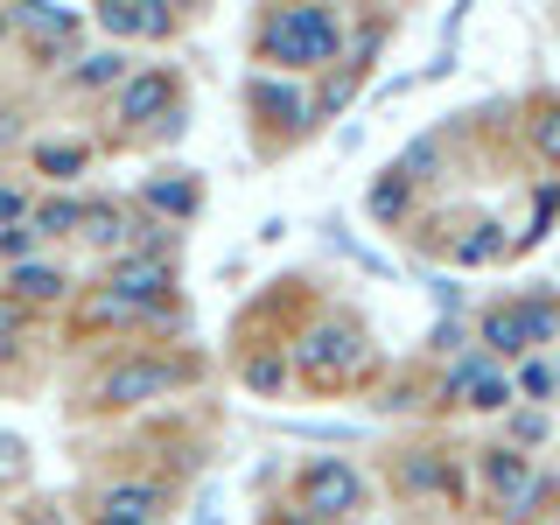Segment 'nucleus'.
I'll return each mask as SVG.
<instances>
[{
	"instance_id": "1",
	"label": "nucleus",
	"mask_w": 560,
	"mask_h": 525,
	"mask_svg": "<svg viewBox=\"0 0 560 525\" xmlns=\"http://www.w3.org/2000/svg\"><path fill=\"white\" fill-rule=\"evenodd\" d=\"M343 49V22L329 8H280L267 22V57L273 63H329Z\"/></svg>"
},
{
	"instance_id": "2",
	"label": "nucleus",
	"mask_w": 560,
	"mask_h": 525,
	"mask_svg": "<svg viewBox=\"0 0 560 525\" xmlns=\"http://www.w3.org/2000/svg\"><path fill=\"white\" fill-rule=\"evenodd\" d=\"M168 385H175V364L127 358V364H113V372L98 378V407H140V399H162Z\"/></svg>"
},
{
	"instance_id": "3",
	"label": "nucleus",
	"mask_w": 560,
	"mask_h": 525,
	"mask_svg": "<svg viewBox=\"0 0 560 525\" xmlns=\"http://www.w3.org/2000/svg\"><path fill=\"white\" fill-rule=\"evenodd\" d=\"M350 364H358V329H350V323H315L308 337H302V372H308L315 385L343 378Z\"/></svg>"
},
{
	"instance_id": "4",
	"label": "nucleus",
	"mask_w": 560,
	"mask_h": 525,
	"mask_svg": "<svg viewBox=\"0 0 560 525\" xmlns=\"http://www.w3.org/2000/svg\"><path fill=\"white\" fill-rule=\"evenodd\" d=\"M358 498H364V483H358V469H350V463H315L308 477H302V504H308V512H323V518L358 512Z\"/></svg>"
},
{
	"instance_id": "5",
	"label": "nucleus",
	"mask_w": 560,
	"mask_h": 525,
	"mask_svg": "<svg viewBox=\"0 0 560 525\" xmlns=\"http://www.w3.org/2000/svg\"><path fill=\"white\" fill-rule=\"evenodd\" d=\"M105 294L113 302H127V308H148V302H162L168 294V259H119L113 267V280H105Z\"/></svg>"
},
{
	"instance_id": "6",
	"label": "nucleus",
	"mask_w": 560,
	"mask_h": 525,
	"mask_svg": "<svg viewBox=\"0 0 560 525\" xmlns=\"http://www.w3.org/2000/svg\"><path fill=\"white\" fill-rule=\"evenodd\" d=\"M483 477H490V490L504 498V512H525V504L539 498V483H533V463H525L518 448H490V455H483Z\"/></svg>"
},
{
	"instance_id": "7",
	"label": "nucleus",
	"mask_w": 560,
	"mask_h": 525,
	"mask_svg": "<svg viewBox=\"0 0 560 525\" xmlns=\"http://www.w3.org/2000/svg\"><path fill=\"white\" fill-rule=\"evenodd\" d=\"M98 22L105 35H168V8L162 0H105Z\"/></svg>"
},
{
	"instance_id": "8",
	"label": "nucleus",
	"mask_w": 560,
	"mask_h": 525,
	"mask_svg": "<svg viewBox=\"0 0 560 525\" xmlns=\"http://www.w3.org/2000/svg\"><path fill=\"white\" fill-rule=\"evenodd\" d=\"M168 98H175V78H168V70H140V78L119 84V119H133V127H140V119H154Z\"/></svg>"
},
{
	"instance_id": "9",
	"label": "nucleus",
	"mask_w": 560,
	"mask_h": 525,
	"mask_svg": "<svg viewBox=\"0 0 560 525\" xmlns=\"http://www.w3.org/2000/svg\"><path fill=\"white\" fill-rule=\"evenodd\" d=\"M98 512H105V518L154 525V518L168 512V504H162V490H154V483H113V490H105V504H98Z\"/></svg>"
},
{
	"instance_id": "10",
	"label": "nucleus",
	"mask_w": 560,
	"mask_h": 525,
	"mask_svg": "<svg viewBox=\"0 0 560 525\" xmlns=\"http://www.w3.org/2000/svg\"><path fill=\"white\" fill-rule=\"evenodd\" d=\"M399 483H407V490H442V498H448V490H455V469L434 448H413L407 463H399Z\"/></svg>"
},
{
	"instance_id": "11",
	"label": "nucleus",
	"mask_w": 560,
	"mask_h": 525,
	"mask_svg": "<svg viewBox=\"0 0 560 525\" xmlns=\"http://www.w3.org/2000/svg\"><path fill=\"white\" fill-rule=\"evenodd\" d=\"M483 343H490V350H504V358H518V350H525V315H518V302L483 315Z\"/></svg>"
},
{
	"instance_id": "12",
	"label": "nucleus",
	"mask_w": 560,
	"mask_h": 525,
	"mask_svg": "<svg viewBox=\"0 0 560 525\" xmlns=\"http://www.w3.org/2000/svg\"><path fill=\"white\" fill-rule=\"evenodd\" d=\"M148 203L168 210V218H189V210H197V183H183V175H168V183H148Z\"/></svg>"
},
{
	"instance_id": "13",
	"label": "nucleus",
	"mask_w": 560,
	"mask_h": 525,
	"mask_svg": "<svg viewBox=\"0 0 560 525\" xmlns=\"http://www.w3.org/2000/svg\"><path fill=\"white\" fill-rule=\"evenodd\" d=\"M253 98H259V113H280L288 127H302V119H308V105L294 98L288 84H273V78H267V84H253Z\"/></svg>"
},
{
	"instance_id": "14",
	"label": "nucleus",
	"mask_w": 560,
	"mask_h": 525,
	"mask_svg": "<svg viewBox=\"0 0 560 525\" xmlns=\"http://www.w3.org/2000/svg\"><path fill=\"white\" fill-rule=\"evenodd\" d=\"M14 294H28V302H49V294H63V273L57 267H14Z\"/></svg>"
},
{
	"instance_id": "15",
	"label": "nucleus",
	"mask_w": 560,
	"mask_h": 525,
	"mask_svg": "<svg viewBox=\"0 0 560 525\" xmlns=\"http://www.w3.org/2000/svg\"><path fill=\"white\" fill-rule=\"evenodd\" d=\"M78 210H84V203H63V197H57V203H43V210H35V218H28V232H35V238L78 232Z\"/></svg>"
},
{
	"instance_id": "16",
	"label": "nucleus",
	"mask_w": 560,
	"mask_h": 525,
	"mask_svg": "<svg viewBox=\"0 0 560 525\" xmlns=\"http://www.w3.org/2000/svg\"><path fill=\"white\" fill-rule=\"evenodd\" d=\"M518 315H525V343H553L560 337V308L553 302H518Z\"/></svg>"
},
{
	"instance_id": "17",
	"label": "nucleus",
	"mask_w": 560,
	"mask_h": 525,
	"mask_svg": "<svg viewBox=\"0 0 560 525\" xmlns=\"http://www.w3.org/2000/svg\"><path fill=\"white\" fill-rule=\"evenodd\" d=\"M469 407H483V413L512 407V378H498V372H477V378H469Z\"/></svg>"
},
{
	"instance_id": "18",
	"label": "nucleus",
	"mask_w": 560,
	"mask_h": 525,
	"mask_svg": "<svg viewBox=\"0 0 560 525\" xmlns=\"http://www.w3.org/2000/svg\"><path fill=\"white\" fill-rule=\"evenodd\" d=\"M78 232L92 238V245H113L127 224H119V210H105V203H92V210H78Z\"/></svg>"
},
{
	"instance_id": "19",
	"label": "nucleus",
	"mask_w": 560,
	"mask_h": 525,
	"mask_svg": "<svg viewBox=\"0 0 560 525\" xmlns=\"http://www.w3.org/2000/svg\"><path fill=\"white\" fill-rule=\"evenodd\" d=\"M35 162H43L49 175H78V168H84V148H78V140H63V148H57V140H49V148L35 154Z\"/></svg>"
},
{
	"instance_id": "20",
	"label": "nucleus",
	"mask_w": 560,
	"mask_h": 525,
	"mask_svg": "<svg viewBox=\"0 0 560 525\" xmlns=\"http://www.w3.org/2000/svg\"><path fill=\"white\" fill-rule=\"evenodd\" d=\"M498 245H504L498 224H477V232L463 238V267H483V259H498Z\"/></svg>"
},
{
	"instance_id": "21",
	"label": "nucleus",
	"mask_w": 560,
	"mask_h": 525,
	"mask_svg": "<svg viewBox=\"0 0 560 525\" xmlns=\"http://www.w3.org/2000/svg\"><path fill=\"white\" fill-rule=\"evenodd\" d=\"M280 378H288L280 358H253V364H245V385H253V393H280Z\"/></svg>"
},
{
	"instance_id": "22",
	"label": "nucleus",
	"mask_w": 560,
	"mask_h": 525,
	"mask_svg": "<svg viewBox=\"0 0 560 525\" xmlns=\"http://www.w3.org/2000/svg\"><path fill=\"white\" fill-rule=\"evenodd\" d=\"M22 22H28V28H43V35H49V28L70 35V14H63V8H49V0H28V8H22Z\"/></svg>"
},
{
	"instance_id": "23",
	"label": "nucleus",
	"mask_w": 560,
	"mask_h": 525,
	"mask_svg": "<svg viewBox=\"0 0 560 525\" xmlns=\"http://www.w3.org/2000/svg\"><path fill=\"white\" fill-rule=\"evenodd\" d=\"M127 78V57H92V63H78V84H119Z\"/></svg>"
},
{
	"instance_id": "24",
	"label": "nucleus",
	"mask_w": 560,
	"mask_h": 525,
	"mask_svg": "<svg viewBox=\"0 0 560 525\" xmlns=\"http://www.w3.org/2000/svg\"><path fill=\"white\" fill-rule=\"evenodd\" d=\"M399 203H407V183H399V175H393V168H385V183L372 189V218H393V210H399Z\"/></svg>"
},
{
	"instance_id": "25",
	"label": "nucleus",
	"mask_w": 560,
	"mask_h": 525,
	"mask_svg": "<svg viewBox=\"0 0 560 525\" xmlns=\"http://www.w3.org/2000/svg\"><path fill=\"white\" fill-rule=\"evenodd\" d=\"M553 210H560V189H539V203H533V232H525V238H547Z\"/></svg>"
},
{
	"instance_id": "26",
	"label": "nucleus",
	"mask_w": 560,
	"mask_h": 525,
	"mask_svg": "<svg viewBox=\"0 0 560 525\" xmlns=\"http://www.w3.org/2000/svg\"><path fill=\"white\" fill-rule=\"evenodd\" d=\"M533 140H539V154H547V162H560V113H547L533 127Z\"/></svg>"
},
{
	"instance_id": "27",
	"label": "nucleus",
	"mask_w": 560,
	"mask_h": 525,
	"mask_svg": "<svg viewBox=\"0 0 560 525\" xmlns=\"http://www.w3.org/2000/svg\"><path fill=\"white\" fill-rule=\"evenodd\" d=\"M28 245H35V232H28V224H8V232H0V253H8V259H22Z\"/></svg>"
},
{
	"instance_id": "28",
	"label": "nucleus",
	"mask_w": 560,
	"mask_h": 525,
	"mask_svg": "<svg viewBox=\"0 0 560 525\" xmlns=\"http://www.w3.org/2000/svg\"><path fill=\"white\" fill-rule=\"evenodd\" d=\"M518 385H525L533 399H547V393H553V372H547V364H525V378H518Z\"/></svg>"
},
{
	"instance_id": "29",
	"label": "nucleus",
	"mask_w": 560,
	"mask_h": 525,
	"mask_svg": "<svg viewBox=\"0 0 560 525\" xmlns=\"http://www.w3.org/2000/svg\"><path fill=\"white\" fill-rule=\"evenodd\" d=\"M477 372H483V358H463V364L448 372V385H442V393H469V378H477Z\"/></svg>"
},
{
	"instance_id": "30",
	"label": "nucleus",
	"mask_w": 560,
	"mask_h": 525,
	"mask_svg": "<svg viewBox=\"0 0 560 525\" xmlns=\"http://www.w3.org/2000/svg\"><path fill=\"white\" fill-rule=\"evenodd\" d=\"M22 210H28V203H22V189H8V183H0V224H14Z\"/></svg>"
},
{
	"instance_id": "31",
	"label": "nucleus",
	"mask_w": 560,
	"mask_h": 525,
	"mask_svg": "<svg viewBox=\"0 0 560 525\" xmlns=\"http://www.w3.org/2000/svg\"><path fill=\"white\" fill-rule=\"evenodd\" d=\"M512 434H518V442H539V434H547V420H539V413H518Z\"/></svg>"
},
{
	"instance_id": "32",
	"label": "nucleus",
	"mask_w": 560,
	"mask_h": 525,
	"mask_svg": "<svg viewBox=\"0 0 560 525\" xmlns=\"http://www.w3.org/2000/svg\"><path fill=\"white\" fill-rule=\"evenodd\" d=\"M22 525H57V518H49V512H22Z\"/></svg>"
},
{
	"instance_id": "33",
	"label": "nucleus",
	"mask_w": 560,
	"mask_h": 525,
	"mask_svg": "<svg viewBox=\"0 0 560 525\" xmlns=\"http://www.w3.org/2000/svg\"><path fill=\"white\" fill-rule=\"evenodd\" d=\"M0 358H8V315H0Z\"/></svg>"
},
{
	"instance_id": "34",
	"label": "nucleus",
	"mask_w": 560,
	"mask_h": 525,
	"mask_svg": "<svg viewBox=\"0 0 560 525\" xmlns=\"http://www.w3.org/2000/svg\"><path fill=\"white\" fill-rule=\"evenodd\" d=\"M98 525H133V518H105V512H98Z\"/></svg>"
},
{
	"instance_id": "35",
	"label": "nucleus",
	"mask_w": 560,
	"mask_h": 525,
	"mask_svg": "<svg viewBox=\"0 0 560 525\" xmlns=\"http://www.w3.org/2000/svg\"><path fill=\"white\" fill-rule=\"evenodd\" d=\"M288 525H323V518H288Z\"/></svg>"
},
{
	"instance_id": "36",
	"label": "nucleus",
	"mask_w": 560,
	"mask_h": 525,
	"mask_svg": "<svg viewBox=\"0 0 560 525\" xmlns=\"http://www.w3.org/2000/svg\"><path fill=\"white\" fill-rule=\"evenodd\" d=\"M0 35H8V14H0Z\"/></svg>"
}]
</instances>
